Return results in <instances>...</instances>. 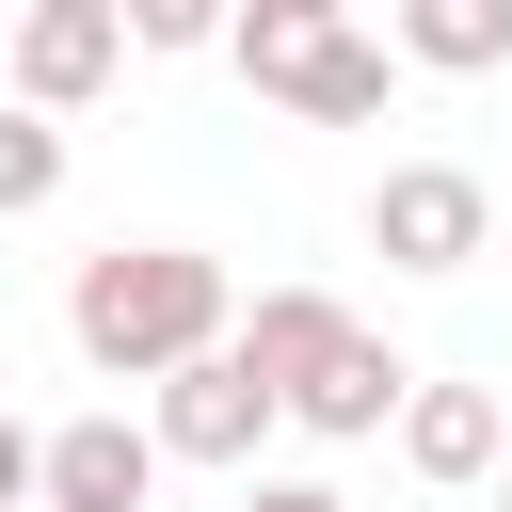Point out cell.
Wrapping results in <instances>:
<instances>
[{
	"instance_id": "obj_1",
	"label": "cell",
	"mask_w": 512,
	"mask_h": 512,
	"mask_svg": "<svg viewBox=\"0 0 512 512\" xmlns=\"http://www.w3.org/2000/svg\"><path fill=\"white\" fill-rule=\"evenodd\" d=\"M224 256H192V240H112V256H80V288H64V336H80V368L96 384H160V368H192V352H224Z\"/></svg>"
},
{
	"instance_id": "obj_2",
	"label": "cell",
	"mask_w": 512,
	"mask_h": 512,
	"mask_svg": "<svg viewBox=\"0 0 512 512\" xmlns=\"http://www.w3.org/2000/svg\"><path fill=\"white\" fill-rule=\"evenodd\" d=\"M224 64L256 80V96H288L304 128H368L384 112V32H352L336 0H256V16H224Z\"/></svg>"
},
{
	"instance_id": "obj_3",
	"label": "cell",
	"mask_w": 512,
	"mask_h": 512,
	"mask_svg": "<svg viewBox=\"0 0 512 512\" xmlns=\"http://www.w3.org/2000/svg\"><path fill=\"white\" fill-rule=\"evenodd\" d=\"M112 64H128V16H112V0H32V16L0 32V96H16V112H48V128H64Z\"/></svg>"
},
{
	"instance_id": "obj_4",
	"label": "cell",
	"mask_w": 512,
	"mask_h": 512,
	"mask_svg": "<svg viewBox=\"0 0 512 512\" xmlns=\"http://www.w3.org/2000/svg\"><path fill=\"white\" fill-rule=\"evenodd\" d=\"M368 240H384V272H464V256L496 240V192H480L464 160H400V176L368 192Z\"/></svg>"
},
{
	"instance_id": "obj_5",
	"label": "cell",
	"mask_w": 512,
	"mask_h": 512,
	"mask_svg": "<svg viewBox=\"0 0 512 512\" xmlns=\"http://www.w3.org/2000/svg\"><path fill=\"white\" fill-rule=\"evenodd\" d=\"M256 432H272V400H256V368H240V352L160 368V416H144V448H160V464H256Z\"/></svg>"
},
{
	"instance_id": "obj_6",
	"label": "cell",
	"mask_w": 512,
	"mask_h": 512,
	"mask_svg": "<svg viewBox=\"0 0 512 512\" xmlns=\"http://www.w3.org/2000/svg\"><path fill=\"white\" fill-rule=\"evenodd\" d=\"M160 496V448L128 432V416H64V432H32V512H144Z\"/></svg>"
},
{
	"instance_id": "obj_7",
	"label": "cell",
	"mask_w": 512,
	"mask_h": 512,
	"mask_svg": "<svg viewBox=\"0 0 512 512\" xmlns=\"http://www.w3.org/2000/svg\"><path fill=\"white\" fill-rule=\"evenodd\" d=\"M400 400H416V368H400V352H384L368 320H352V336H336V352H320V368L288 384V416H304L320 448H368V432H384Z\"/></svg>"
},
{
	"instance_id": "obj_8",
	"label": "cell",
	"mask_w": 512,
	"mask_h": 512,
	"mask_svg": "<svg viewBox=\"0 0 512 512\" xmlns=\"http://www.w3.org/2000/svg\"><path fill=\"white\" fill-rule=\"evenodd\" d=\"M336 336H352V304H336V288H256V320H224V352L256 368V400H272V416H288V384H304Z\"/></svg>"
},
{
	"instance_id": "obj_9",
	"label": "cell",
	"mask_w": 512,
	"mask_h": 512,
	"mask_svg": "<svg viewBox=\"0 0 512 512\" xmlns=\"http://www.w3.org/2000/svg\"><path fill=\"white\" fill-rule=\"evenodd\" d=\"M496 448H512V416H496L480 384H416V400H400V464H416L432 496H464V480H496Z\"/></svg>"
},
{
	"instance_id": "obj_10",
	"label": "cell",
	"mask_w": 512,
	"mask_h": 512,
	"mask_svg": "<svg viewBox=\"0 0 512 512\" xmlns=\"http://www.w3.org/2000/svg\"><path fill=\"white\" fill-rule=\"evenodd\" d=\"M384 64H432V80H480V64H512V0H400Z\"/></svg>"
},
{
	"instance_id": "obj_11",
	"label": "cell",
	"mask_w": 512,
	"mask_h": 512,
	"mask_svg": "<svg viewBox=\"0 0 512 512\" xmlns=\"http://www.w3.org/2000/svg\"><path fill=\"white\" fill-rule=\"evenodd\" d=\"M48 192H64V128H48V112H16V96H0V224H32V208H48Z\"/></svg>"
},
{
	"instance_id": "obj_12",
	"label": "cell",
	"mask_w": 512,
	"mask_h": 512,
	"mask_svg": "<svg viewBox=\"0 0 512 512\" xmlns=\"http://www.w3.org/2000/svg\"><path fill=\"white\" fill-rule=\"evenodd\" d=\"M112 16H128V48H224L208 0H112Z\"/></svg>"
},
{
	"instance_id": "obj_13",
	"label": "cell",
	"mask_w": 512,
	"mask_h": 512,
	"mask_svg": "<svg viewBox=\"0 0 512 512\" xmlns=\"http://www.w3.org/2000/svg\"><path fill=\"white\" fill-rule=\"evenodd\" d=\"M240 512H352V496H336V480H256Z\"/></svg>"
},
{
	"instance_id": "obj_14",
	"label": "cell",
	"mask_w": 512,
	"mask_h": 512,
	"mask_svg": "<svg viewBox=\"0 0 512 512\" xmlns=\"http://www.w3.org/2000/svg\"><path fill=\"white\" fill-rule=\"evenodd\" d=\"M0 512H32V432L0 416Z\"/></svg>"
},
{
	"instance_id": "obj_15",
	"label": "cell",
	"mask_w": 512,
	"mask_h": 512,
	"mask_svg": "<svg viewBox=\"0 0 512 512\" xmlns=\"http://www.w3.org/2000/svg\"><path fill=\"white\" fill-rule=\"evenodd\" d=\"M496 512H512V448H496Z\"/></svg>"
}]
</instances>
